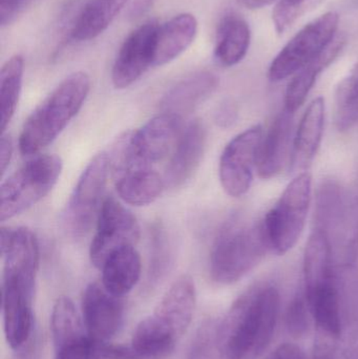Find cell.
<instances>
[{
    "label": "cell",
    "mask_w": 358,
    "mask_h": 359,
    "mask_svg": "<svg viewBox=\"0 0 358 359\" xmlns=\"http://www.w3.org/2000/svg\"><path fill=\"white\" fill-rule=\"evenodd\" d=\"M239 117V109L233 101H225L216 109L214 114L216 123L220 128H228L237 122Z\"/></svg>",
    "instance_id": "cell-34"
},
{
    "label": "cell",
    "mask_w": 358,
    "mask_h": 359,
    "mask_svg": "<svg viewBox=\"0 0 358 359\" xmlns=\"http://www.w3.org/2000/svg\"><path fill=\"white\" fill-rule=\"evenodd\" d=\"M13 155V141L8 134H2L0 141V166H1V175L6 172V168L10 165Z\"/></svg>",
    "instance_id": "cell-38"
},
{
    "label": "cell",
    "mask_w": 358,
    "mask_h": 359,
    "mask_svg": "<svg viewBox=\"0 0 358 359\" xmlns=\"http://www.w3.org/2000/svg\"><path fill=\"white\" fill-rule=\"evenodd\" d=\"M325 0H279L273 11V22L282 36L303 16L317 10Z\"/></svg>",
    "instance_id": "cell-31"
},
{
    "label": "cell",
    "mask_w": 358,
    "mask_h": 359,
    "mask_svg": "<svg viewBox=\"0 0 358 359\" xmlns=\"http://www.w3.org/2000/svg\"><path fill=\"white\" fill-rule=\"evenodd\" d=\"M214 332L209 328H204L198 334L197 339L193 345L189 359H214Z\"/></svg>",
    "instance_id": "cell-33"
},
{
    "label": "cell",
    "mask_w": 358,
    "mask_h": 359,
    "mask_svg": "<svg viewBox=\"0 0 358 359\" xmlns=\"http://www.w3.org/2000/svg\"><path fill=\"white\" fill-rule=\"evenodd\" d=\"M139 238L140 226L132 211L113 196L105 198L90 244L92 265L101 269L113 253L126 247L136 246Z\"/></svg>",
    "instance_id": "cell-11"
},
{
    "label": "cell",
    "mask_w": 358,
    "mask_h": 359,
    "mask_svg": "<svg viewBox=\"0 0 358 359\" xmlns=\"http://www.w3.org/2000/svg\"><path fill=\"white\" fill-rule=\"evenodd\" d=\"M178 341V337L153 314L139 323L128 348L132 359H163L174 351Z\"/></svg>",
    "instance_id": "cell-21"
},
{
    "label": "cell",
    "mask_w": 358,
    "mask_h": 359,
    "mask_svg": "<svg viewBox=\"0 0 358 359\" xmlns=\"http://www.w3.org/2000/svg\"><path fill=\"white\" fill-rule=\"evenodd\" d=\"M130 0H90L80 13L71 29V38L88 41L98 37L113 22Z\"/></svg>",
    "instance_id": "cell-25"
},
{
    "label": "cell",
    "mask_w": 358,
    "mask_h": 359,
    "mask_svg": "<svg viewBox=\"0 0 358 359\" xmlns=\"http://www.w3.org/2000/svg\"><path fill=\"white\" fill-rule=\"evenodd\" d=\"M315 229L327 236L336 269H348L358 257V201L340 184L324 182L317 191Z\"/></svg>",
    "instance_id": "cell-3"
},
{
    "label": "cell",
    "mask_w": 358,
    "mask_h": 359,
    "mask_svg": "<svg viewBox=\"0 0 358 359\" xmlns=\"http://www.w3.org/2000/svg\"><path fill=\"white\" fill-rule=\"evenodd\" d=\"M292 118L294 114L284 109L273 120L263 138L256 170L261 179L275 178L283 172L286 166H290L294 140L292 139Z\"/></svg>",
    "instance_id": "cell-14"
},
{
    "label": "cell",
    "mask_w": 358,
    "mask_h": 359,
    "mask_svg": "<svg viewBox=\"0 0 358 359\" xmlns=\"http://www.w3.org/2000/svg\"><path fill=\"white\" fill-rule=\"evenodd\" d=\"M219 86V78L210 72L193 74L172 86L160 102L163 113L182 117L191 113L200 103L208 98Z\"/></svg>",
    "instance_id": "cell-19"
},
{
    "label": "cell",
    "mask_w": 358,
    "mask_h": 359,
    "mask_svg": "<svg viewBox=\"0 0 358 359\" xmlns=\"http://www.w3.org/2000/svg\"><path fill=\"white\" fill-rule=\"evenodd\" d=\"M266 359H306L304 352L296 345L285 344L280 346L273 353L269 354Z\"/></svg>",
    "instance_id": "cell-36"
},
{
    "label": "cell",
    "mask_w": 358,
    "mask_h": 359,
    "mask_svg": "<svg viewBox=\"0 0 358 359\" xmlns=\"http://www.w3.org/2000/svg\"><path fill=\"white\" fill-rule=\"evenodd\" d=\"M206 142L207 132L203 122H191L183 132L166 168V187L179 188L187 183L201 163Z\"/></svg>",
    "instance_id": "cell-15"
},
{
    "label": "cell",
    "mask_w": 358,
    "mask_h": 359,
    "mask_svg": "<svg viewBox=\"0 0 358 359\" xmlns=\"http://www.w3.org/2000/svg\"><path fill=\"white\" fill-rule=\"evenodd\" d=\"M183 119L174 114L162 113L136 132L122 137L109 155L116 176L134 170L151 168L176 149L182 137Z\"/></svg>",
    "instance_id": "cell-5"
},
{
    "label": "cell",
    "mask_w": 358,
    "mask_h": 359,
    "mask_svg": "<svg viewBox=\"0 0 358 359\" xmlns=\"http://www.w3.org/2000/svg\"><path fill=\"white\" fill-rule=\"evenodd\" d=\"M250 42L252 31L247 21L237 15H227L219 25L214 57L223 67H233L245 58Z\"/></svg>",
    "instance_id": "cell-23"
},
{
    "label": "cell",
    "mask_w": 358,
    "mask_h": 359,
    "mask_svg": "<svg viewBox=\"0 0 358 359\" xmlns=\"http://www.w3.org/2000/svg\"><path fill=\"white\" fill-rule=\"evenodd\" d=\"M281 297L273 286L256 287L239 297L218 334L223 359H259L270 345Z\"/></svg>",
    "instance_id": "cell-1"
},
{
    "label": "cell",
    "mask_w": 358,
    "mask_h": 359,
    "mask_svg": "<svg viewBox=\"0 0 358 359\" xmlns=\"http://www.w3.org/2000/svg\"><path fill=\"white\" fill-rule=\"evenodd\" d=\"M334 123L340 132H347L358 123V62L336 88Z\"/></svg>",
    "instance_id": "cell-29"
},
{
    "label": "cell",
    "mask_w": 358,
    "mask_h": 359,
    "mask_svg": "<svg viewBox=\"0 0 358 359\" xmlns=\"http://www.w3.org/2000/svg\"><path fill=\"white\" fill-rule=\"evenodd\" d=\"M197 303L195 282L189 276L174 280L156 307L153 316L179 339L191 326Z\"/></svg>",
    "instance_id": "cell-16"
},
{
    "label": "cell",
    "mask_w": 358,
    "mask_h": 359,
    "mask_svg": "<svg viewBox=\"0 0 358 359\" xmlns=\"http://www.w3.org/2000/svg\"><path fill=\"white\" fill-rule=\"evenodd\" d=\"M111 170L109 156L101 153L82 172L63 211V226L69 236H85L98 219Z\"/></svg>",
    "instance_id": "cell-8"
},
{
    "label": "cell",
    "mask_w": 358,
    "mask_h": 359,
    "mask_svg": "<svg viewBox=\"0 0 358 359\" xmlns=\"http://www.w3.org/2000/svg\"><path fill=\"white\" fill-rule=\"evenodd\" d=\"M22 6L23 0H0V25H11L18 16Z\"/></svg>",
    "instance_id": "cell-35"
},
{
    "label": "cell",
    "mask_w": 358,
    "mask_h": 359,
    "mask_svg": "<svg viewBox=\"0 0 358 359\" xmlns=\"http://www.w3.org/2000/svg\"><path fill=\"white\" fill-rule=\"evenodd\" d=\"M56 155H40L23 164L0 187V221L12 219L50 194L62 172Z\"/></svg>",
    "instance_id": "cell-7"
},
{
    "label": "cell",
    "mask_w": 358,
    "mask_h": 359,
    "mask_svg": "<svg viewBox=\"0 0 358 359\" xmlns=\"http://www.w3.org/2000/svg\"><path fill=\"white\" fill-rule=\"evenodd\" d=\"M311 198L312 177L301 172L261 221L269 251L284 255L296 246L306 225Z\"/></svg>",
    "instance_id": "cell-6"
},
{
    "label": "cell",
    "mask_w": 358,
    "mask_h": 359,
    "mask_svg": "<svg viewBox=\"0 0 358 359\" xmlns=\"http://www.w3.org/2000/svg\"><path fill=\"white\" fill-rule=\"evenodd\" d=\"M157 0H132L128 11L130 20H137L149 12Z\"/></svg>",
    "instance_id": "cell-37"
},
{
    "label": "cell",
    "mask_w": 358,
    "mask_h": 359,
    "mask_svg": "<svg viewBox=\"0 0 358 359\" xmlns=\"http://www.w3.org/2000/svg\"><path fill=\"white\" fill-rule=\"evenodd\" d=\"M198 21L193 15L184 13L159 25L156 34L153 67L172 62L185 52L195 40Z\"/></svg>",
    "instance_id": "cell-18"
},
{
    "label": "cell",
    "mask_w": 358,
    "mask_h": 359,
    "mask_svg": "<svg viewBox=\"0 0 358 359\" xmlns=\"http://www.w3.org/2000/svg\"><path fill=\"white\" fill-rule=\"evenodd\" d=\"M117 177L118 196L126 204L132 206L151 204L166 187L165 180L153 168L130 170Z\"/></svg>",
    "instance_id": "cell-24"
},
{
    "label": "cell",
    "mask_w": 358,
    "mask_h": 359,
    "mask_svg": "<svg viewBox=\"0 0 358 359\" xmlns=\"http://www.w3.org/2000/svg\"><path fill=\"white\" fill-rule=\"evenodd\" d=\"M346 44V38L336 35L333 41L310 63L296 74L288 84L285 93V107L289 113H296L301 109L310 94L319 76L338 58Z\"/></svg>",
    "instance_id": "cell-20"
},
{
    "label": "cell",
    "mask_w": 358,
    "mask_h": 359,
    "mask_svg": "<svg viewBox=\"0 0 358 359\" xmlns=\"http://www.w3.org/2000/svg\"><path fill=\"white\" fill-rule=\"evenodd\" d=\"M326 104L323 97H317L302 116L294 140L290 168L306 172L311 165L323 140Z\"/></svg>",
    "instance_id": "cell-17"
},
{
    "label": "cell",
    "mask_w": 358,
    "mask_h": 359,
    "mask_svg": "<svg viewBox=\"0 0 358 359\" xmlns=\"http://www.w3.org/2000/svg\"><path fill=\"white\" fill-rule=\"evenodd\" d=\"M54 359H132L130 348L109 345L81 335L54 347Z\"/></svg>",
    "instance_id": "cell-27"
},
{
    "label": "cell",
    "mask_w": 358,
    "mask_h": 359,
    "mask_svg": "<svg viewBox=\"0 0 358 359\" xmlns=\"http://www.w3.org/2000/svg\"><path fill=\"white\" fill-rule=\"evenodd\" d=\"M263 138L262 126L256 124L237 135L225 147L219 164V176L228 196L241 198L252 188Z\"/></svg>",
    "instance_id": "cell-10"
},
{
    "label": "cell",
    "mask_w": 358,
    "mask_h": 359,
    "mask_svg": "<svg viewBox=\"0 0 358 359\" xmlns=\"http://www.w3.org/2000/svg\"><path fill=\"white\" fill-rule=\"evenodd\" d=\"M123 316L121 297L111 294L99 283L86 287L82 297V320L90 337L106 343L121 328Z\"/></svg>",
    "instance_id": "cell-13"
},
{
    "label": "cell",
    "mask_w": 358,
    "mask_h": 359,
    "mask_svg": "<svg viewBox=\"0 0 358 359\" xmlns=\"http://www.w3.org/2000/svg\"><path fill=\"white\" fill-rule=\"evenodd\" d=\"M101 270L104 288L116 297H123L138 284L142 262L135 247H126L109 257Z\"/></svg>",
    "instance_id": "cell-22"
},
{
    "label": "cell",
    "mask_w": 358,
    "mask_h": 359,
    "mask_svg": "<svg viewBox=\"0 0 358 359\" xmlns=\"http://www.w3.org/2000/svg\"><path fill=\"white\" fill-rule=\"evenodd\" d=\"M241 6H245L249 10H258V8H265L270 6L273 2H277L279 0H237Z\"/></svg>",
    "instance_id": "cell-39"
},
{
    "label": "cell",
    "mask_w": 358,
    "mask_h": 359,
    "mask_svg": "<svg viewBox=\"0 0 358 359\" xmlns=\"http://www.w3.org/2000/svg\"><path fill=\"white\" fill-rule=\"evenodd\" d=\"M305 290L336 280V266L327 236L313 229L304 253Z\"/></svg>",
    "instance_id": "cell-26"
},
{
    "label": "cell",
    "mask_w": 358,
    "mask_h": 359,
    "mask_svg": "<svg viewBox=\"0 0 358 359\" xmlns=\"http://www.w3.org/2000/svg\"><path fill=\"white\" fill-rule=\"evenodd\" d=\"M338 23L340 15L328 12L305 25L273 59L269 67V79L280 82L294 77L333 41Z\"/></svg>",
    "instance_id": "cell-9"
},
{
    "label": "cell",
    "mask_w": 358,
    "mask_h": 359,
    "mask_svg": "<svg viewBox=\"0 0 358 359\" xmlns=\"http://www.w3.org/2000/svg\"><path fill=\"white\" fill-rule=\"evenodd\" d=\"M159 23L149 21L128 35L113 63L111 80L116 88L123 90L134 84L153 67L155 39Z\"/></svg>",
    "instance_id": "cell-12"
},
{
    "label": "cell",
    "mask_w": 358,
    "mask_h": 359,
    "mask_svg": "<svg viewBox=\"0 0 358 359\" xmlns=\"http://www.w3.org/2000/svg\"><path fill=\"white\" fill-rule=\"evenodd\" d=\"M50 332L55 347L88 333L83 320L80 318L71 299L67 297H59L53 307Z\"/></svg>",
    "instance_id": "cell-30"
},
{
    "label": "cell",
    "mask_w": 358,
    "mask_h": 359,
    "mask_svg": "<svg viewBox=\"0 0 358 359\" xmlns=\"http://www.w3.org/2000/svg\"><path fill=\"white\" fill-rule=\"evenodd\" d=\"M268 251L261 221L247 225L239 219H230L219 231L212 245L210 276L218 284H235L252 271Z\"/></svg>",
    "instance_id": "cell-4"
},
{
    "label": "cell",
    "mask_w": 358,
    "mask_h": 359,
    "mask_svg": "<svg viewBox=\"0 0 358 359\" xmlns=\"http://www.w3.org/2000/svg\"><path fill=\"white\" fill-rule=\"evenodd\" d=\"M25 61L20 55L11 57L0 71V104H1V132L14 117L22 88Z\"/></svg>",
    "instance_id": "cell-28"
},
{
    "label": "cell",
    "mask_w": 358,
    "mask_h": 359,
    "mask_svg": "<svg viewBox=\"0 0 358 359\" xmlns=\"http://www.w3.org/2000/svg\"><path fill=\"white\" fill-rule=\"evenodd\" d=\"M90 90L84 72L67 76L29 115L19 137L23 156L37 155L50 144L83 107Z\"/></svg>",
    "instance_id": "cell-2"
},
{
    "label": "cell",
    "mask_w": 358,
    "mask_h": 359,
    "mask_svg": "<svg viewBox=\"0 0 358 359\" xmlns=\"http://www.w3.org/2000/svg\"><path fill=\"white\" fill-rule=\"evenodd\" d=\"M310 313L306 297L298 295L290 303L286 312V326L294 337H300L308 330Z\"/></svg>",
    "instance_id": "cell-32"
}]
</instances>
